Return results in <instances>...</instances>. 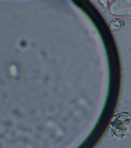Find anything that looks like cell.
<instances>
[{"instance_id":"obj_1","label":"cell","mask_w":131,"mask_h":148,"mask_svg":"<svg viewBox=\"0 0 131 148\" xmlns=\"http://www.w3.org/2000/svg\"><path fill=\"white\" fill-rule=\"evenodd\" d=\"M124 25V23L120 20H117L116 21H114L111 26H113L112 28V30H118L120 28L122 27Z\"/></svg>"}]
</instances>
